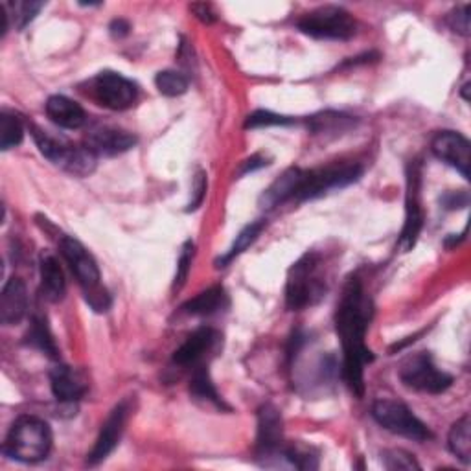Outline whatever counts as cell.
Returning <instances> with one entry per match:
<instances>
[{"mask_svg":"<svg viewBox=\"0 0 471 471\" xmlns=\"http://www.w3.org/2000/svg\"><path fill=\"white\" fill-rule=\"evenodd\" d=\"M374 315L372 301L363 282L353 276L346 282L335 312V330L342 344V380L358 398L365 394V367L374 361V353L365 344V335Z\"/></svg>","mask_w":471,"mask_h":471,"instance_id":"6da1fadb","label":"cell"},{"mask_svg":"<svg viewBox=\"0 0 471 471\" xmlns=\"http://www.w3.org/2000/svg\"><path fill=\"white\" fill-rule=\"evenodd\" d=\"M59 253H62L78 284L82 285L89 306L98 313L107 312L111 306V297L107 289L101 287L100 267L92 255L83 247L82 242L71 238V236H63V238L59 240Z\"/></svg>","mask_w":471,"mask_h":471,"instance_id":"7a4b0ae2","label":"cell"},{"mask_svg":"<svg viewBox=\"0 0 471 471\" xmlns=\"http://www.w3.org/2000/svg\"><path fill=\"white\" fill-rule=\"evenodd\" d=\"M326 282L321 274V258L315 253L304 255L289 269L285 282V306L291 312H301L322 301Z\"/></svg>","mask_w":471,"mask_h":471,"instance_id":"3957f363","label":"cell"},{"mask_svg":"<svg viewBox=\"0 0 471 471\" xmlns=\"http://www.w3.org/2000/svg\"><path fill=\"white\" fill-rule=\"evenodd\" d=\"M52 444L50 426L37 417L26 415L14 422L5 442V455L24 464H35L50 455Z\"/></svg>","mask_w":471,"mask_h":471,"instance_id":"277c9868","label":"cell"},{"mask_svg":"<svg viewBox=\"0 0 471 471\" xmlns=\"http://www.w3.org/2000/svg\"><path fill=\"white\" fill-rule=\"evenodd\" d=\"M297 28L304 35L324 41H350L358 34V23L341 6L312 10L297 21Z\"/></svg>","mask_w":471,"mask_h":471,"instance_id":"5b68a950","label":"cell"},{"mask_svg":"<svg viewBox=\"0 0 471 471\" xmlns=\"http://www.w3.org/2000/svg\"><path fill=\"white\" fill-rule=\"evenodd\" d=\"M422 208V168L418 160H410L407 166V194H405V223L399 234L398 247L401 253H409L417 245L424 228Z\"/></svg>","mask_w":471,"mask_h":471,"instance_id":"8992f818","label":"cell"},{"mask_svg":"<svg viewBox=\"0 0 471 471\" xmlns=\"http://www.w3.org/2000/svg\"><path fill=\"white\" fill-rule=\"evenodd\" d=\"M363 175V168L353 162H342V164H330L326 168L319 169H306L304 171V181L297 196V203L315 199L330 190L335 188H346L351 183L360 181Z\"/></svg>","mask_w":471,"mask_h":471,"instance_id":"52a82bcc","label":"cell"},{"mask_svg":"<svg viewBox=\"0 0 471 471\" xmlns=\"http://www.w3.org/2000/svg\"><path fill=\"white\" fill-rule=\"evenodd\" d=\"M372 417L383 429L410 440L426 442L433 437L429 428L412 415V410L405 403L396 399H378L372 405Z\"/></svg>","mask_w":471,"mask_h":471,"instance_id":"ba28073f","label":"cell"},{"mask_svg":"<svg viewBox=\"0 0 471 471\" xmlns=\"http://www.w3.org/2000/svg\"><path fill=\"white\" fill-rule=\"evenodd\" d=\"M399 380L407 389L428 394L446 392L453 385V378L440 370L426 351L417 353L401 365Z\"/></svg>","mask_w":471,"mask_h":471,"instance_id":"9c48e42d","label":"cell"},{"mask_svg":"<svg viewBox=\"0 0 471 471\" xmlns=\"http://www.w3.org/2000/svg\"><path fill=\"white\" fill-rule=\"evenodd\" d=\"M284 420L280 410L265 403L258 409V433H256V458L264 466H273L284 453Z\"/></svg>","mask_w":471,"mask_h":471,"instance_id":"30bf717a","label":"cell"},{"mask_svg":"<svg viewBox=\"0 0 471 471\" xmlns=\"http://www.w3.org/2000/svg\"><path fill=\"white\" fill-rule=\"evenodd\" d=\"M92 94L100 105L111 111H126L137 101L139 89L126 76L107 71L92 80Z\"/></svg>","mask_w":471,"mask_h":471,"instance_id":"8fae6325","label":"cell"},{"mask_svg":"<svg viewBox=\"0 0 471 471\" xmlns=\"http://www.w3.org/2000/svg\"><path fill=\"white\" fill-rule=\"evenodd\" d=\"M130 410H131V405L128 399H124L109 412L107 420L101 424L94 447L87 455L89 466H98L100 462H103L116 449V446L120 444V438L124 435V429H126V424L130 418Z\"/></svg>","mask_w":471,"mask_h":471,"instance_id":"7c38bea8","label":"cell"},{"mask_svg":"<svg viewBox=\"0 0 471 471\" xmlns=\"http://www.w3.org/2000/svg\"><path fill=\"white\" fill-rule=\"evenodd\" d=\"M433 155L469 179V142L457 131H440L431 140Z\"/></svg>","mask_w":471,"mask_h":471,"instance_id":"4fadbf2b","label":"cell"},{"mask_svg":"<svg viewBox=\"0 0 471 471\" xmlns=\"http://www.w3.org/2000/svg\"><path fill=\"white\" fill-rule=\"evenodd\" d=\"M85 146L96 157L122 155L137 146V137L118 128H96L87 135Z\"/></svg>","mask_w":471,"mask_h":471,"instance_id":"5bb4252c","label":"cell"},{"mask_svg":"<svg viewBox=\"0 0 471 471\" xmlns=\"http://www.w3.org/2000/svg\"><path fill=\"white\" fill-rule=\"evenodd\" d=\"M50 387L57 401L72 405L82 399L89 389L85 376L72 367L57 365L50 370Z\"/></svg>","mask_w":471,"mask_h":471,"instance_id":"9a60e30c","label":"cell"},{"mask_svg":"<svg viewBox=\"0 0 471 471\" xmlns=\"http://www.w3.org/2000/svg\"><path fill=\"white\" fill-rule=\"evenodd\" d=\"M28 312V291L26 284L14 276L10 278L3 293H0V322L5 326H14L19 324Z\"/></svg>","mask_w":471,"mask_h":471,"instance_id":"2e32d148","label":"cell"},{"mask_svg":"<svg viewBox=\"0 0 471 471\" xmlns=\"http://www.w3.org/2000/svg\"><path fill=\"white\" fill-rule=\"evenodd\" d=\"M304 171L301 168L285 169L278 179L262 194L260 207L265 210H273L287 201H294L299 196V190L304 181Z\"/></svg>","mask_w":471,"mask_h":471,"instance_id":"e0dca14e","label":"cell"},{"mask_svg":"<svg viewBox=\"0 0 471 471\" xmlns=\"http://www.w3.org/2000/svg\"><path fill=\"white\" fill-rule=\"evenodd\" d=\"M217 341V332L203 326L197 328L183 344L179 350L173 353V363L179 367H197L201 365L205 353H208Z\"/></svg>","mask_w":471,"mask_h":471,"instance_id":"ac0fdd59","label":"cell"},{"mask_svg":"<svg viewBox=\"0 0 471 471\" xmlns=\"http://www.w3.org/2000/svg\"><path fill=\"white\" fill-rule=\"evenodd\" d=\"M44 109L50 120L63 130H80L87 122V114L83 107L78 101L62 94L50 96L46 100Z\"/></svg>","mask_w":471,"mask_h":471,"instance_id":"d6986e66","label":"cell"},{"mask_svg":"<svg viewBox=\"0 0 471 471\" xmlns=\"http://www.w3.org/2000/svg\"><path fill=\"white\" fill-rule=\"evenodd\" d=\"M41 293L48 303H62L67 293V282L62 265L50 253H43L39 260Z\"/></svg>","mask_w":471,"mask_h":471,"instance_id":"ffe728a7","label":"cell"},{"mask_svg":"<svg viewBox=\"0 0 471 471\" xmlns=\"http://www.w3.org/2000/svg\"><path fill=\"white\" fill-rule=\"evenodd\" d=\"M356 124H358L356 116H350L337 111H324L308 118V131L313 137L337 139L342 133L350 131L351 128H356Z\"/></svg>","mask_w":471,"mask_h":471,"instance_id":"44dd1931","label":"cell"},{"mask_svg":"<svg viewBox=\"0 0 471 471\" xmlns=\"http://www.w3.org/2000/svg\"><path fill=\"white\" fill-rule=\"evenodd\" d=\"M30 131H32L35 146L39 148V151L44 159H48L50 162L62 166V168L67 166V162H69L76 146H72L69 140H65L62 137H59V139L53 137L52 133H48V131H44L37 126H32Z\"/></svg>","mask_w":471,"mask_h":471,"instance_id":"7402d4cb","label":"cell"},{"mask_svg":"<svg viewBox=\"0 0 471 471\" xmlns=\"http://www.w3.org/2000/svg\"><path fill=\"white\" fill-rule=\"evenodd\" d=\"M226 308H228V294H226L225 287L214 285V287H208L207 291H201L197 297L190 299L183 306V312L188 315H196V317H210Z\"/></svg>","mask_w":471,"mask_h":471,"instance_id":"603a6c76","label":"cell"},{"mask_svg":"<svg viewBox=\"0 0 471 471\" xmlns=\"http://www.w3.org/2000/svg\"><path fill=\"white\" fill-rule=\"evenodd\" d=\"M26 344H32L34 348L41 350L50 360H59V348L44 315H34L30 330L26 333Z\"/></svg>","mask_w":471,"mask_h":471,"instance_id":"cb8c5ba5","label":"cell"},{"mask_svg":"<svg viewBox=\"0 0 471 471\" xmlns=\"http://www.w3.org/2000/svg\"><path fill=\"white\" fill-rule=\"evenodd\" d=\"M190 394L196 399L207 401V403H210V405H214L221 410H228V405L223 401V398L216 390L212 378L208 374V369L203 363L194 369V374H192V380H190Z\"/></svg>","mask_w":471,"mask_h":471,"instance_id":"d4e9b609","label":"cell"},{"mask_svg":"<svg viewBox=\"0 0 471 471\" xmlns=\"http://www.w3.org/2000/svg\"><path fill=\"white\" fill-rule=\"evenodd\" d=\"M447 446L460 462L466 466L471 462V420L467 415L453 424L447 435Z\"/></svg>","mask_w":471,"mask_h":471,"instance_id":"484cf974","label":"cell"},{"mask_svg":"<svg viewBox=\"0 0 471 471\" xmlns=\"http://www.w3.org/2000/svg\"><path fill=\"white\" fill-rule=\"evenodd\" d=\"M264 228H265V219H258V221L249 223L238 236H236L232 247L216 262L217 267H226L234 258H238L240 255H244L258 240V236L262 234Z\"/></svg>","mask_w":471,"mask_h":471,"instance_id":"4316f807","label":"cell"},{"mask_svg":"<svg viewBox=\"0 0 471 471\" xmlns=\"http://www.w3.org/2000/svg\"><path fill=\"white\" fill-rule=\"evenodd\" d=\"M24 139V126L21 118L12 111L0 112V149L10 151L21 146Z\"/></svg>","mask_w":471,"mask_h":471,"instance_id":"83f0119b","label":"cell"},{"mask_svg":"<svg viewBox=\"0 0 471 471\" xmlns=\"http://www.w3.org/2000/svg\"><path fill=\"white\" fill-rule=\"evenodd\" d=\"M282 458L297 469H317L319 467V453L303 442L284 446Z\"/></svg>","mask_w":471,"mask_h":471,"instance_id":"f1b7e54d","label":"cell"},{"mask_svg":"<svg viewBox=\"0 0 471 471\" xmlns=\"http://www.w3.org/2000/svg\"><path fill=\"white\" fill-rule=\"evenodd\" d=\"M5 6L8 10L10 23L17 30H24L46 5L44 3H35V0H21V3H12V5L5 3Z\"/></svg>","mask_w":471,"mask_h":471,"instance_id":"f546056e","label":"cell"},{"mask_svg":"<svg viewBox=\"0 0 471 471\" xmlns=\"http://www.w3.org/2000/svg\"><path fill=\"white\" fill-rule=\"evenodd\" d=\"M155 85L160 94L168 98H177L183 96L188 91V80L185 74L177 71H162L155 78Z\"/></svg>","mask_w":471,"mask_h":471,"instance_id":"4dcf8cb0","label":"cell"},{"mask_svg":"<svg viewBox=\"0 0 471 471\" xmlns=\"http://www.w3.org/2000/svg\"><path fill=\"white\" fill-rule=\"evenodd\" d=\"M293 124H297V118L260 109L247 116L245 130H258V128H271V126H293Z\"/></svg>","mask_w":471,"mask_h":471,"instance_id":"1f68e13d","label":"cell"},{"mask_svg":"<svg viewBox=\"0 0 471 471\" xmlns=\"http://www.w3.org/2000/svg\"><path fill=\"white\" fill-rule=\"evenodd\" d=\"M194 256H196V244L194 242H187L181 249V255H179V260H177V273H175V280H173V293L181 291L188 280V274H190V269H192V262H194Z\"/></svg>","mask_w":471,"mask_h":471,"instance_id":"d6a6232c","label":"cell"},{"mask_svg":"<svg viewBox=\"0 0 471 471\" xmlns=\"http://www.w3.org/2000/svg\"><path fill=\"white\" fill-rule=\"evenodd\" d=\"M383 458V466L387 469H420V464L417 462V458L412 457L410 453L403 451V449H387L381 453Z\"/></svg>","mask_w":471,"mask_h":471,"instance_id":"836d02e7","label":"cell"},{"mask_svg":"<svg viewBox=\"0 0 471 471\" xmlns=\"http://www.w3.org/2000/svg\"><path fill=\"white\" fill-rule=\"evenodd\" d=\"M447 26L462 35V37H467L469 35V28H471V15H469V5H462V6H457L453 12H449L447 19H446Z\"/></svg>","mask_w":471,"mask_h":471,"instance_id":"e575fe53","label":"cell"},{"mask_svg":"<svg viewBox=\"0 0 471 471\" xmlns=\"http://www.w3.org/2000/svg\"><path fill=\"white\" fill-rule=\"evenodd\" d=\"M207 188H208V181H207V173L205 171H197L196 175H194V185H192V201L188 203V208H187V212H196L201 205H203V201H205V197H207Z\"/></svg>","mask_w":471,"mask_h":471,"instance_id":"d590c367","label":"cell"},{"mask_svg":"<svg viewBox=\"0 0 471 471\" xmlns=\"http://www.w3.org/2000/svg\"><path fill=\"white\" fill-rule=\"evenodd\" d=\"M444 208L447 210H457V208H466L469 203V196L467 192H447L442 199Z\"/></svg>","mask_w":471,"mask_h":471,"instance_id":"8d00e7d4","label":"cell"},{"mask_svg":"<svg viewBox=\"0 0 471 471\" xmlns=\"http://www.w3.org/2000/svg\"><path fill=\"white\" fill-rule=\"evenodd\" d=\"M190 12L203 23V24H214L217 21V14L210 5H192Z\"/></svg>","mask_w":471,"mask_h":471,"instance_id":"74e56055","label":"cell"},{"mask_svg":"<svg viewBox=\"0 0 471 471\" xmlns=\"http://www.w3.org/2000/svg\"><path fill=\"white\" fill-rule=\"evenodd\" d=\"M269 162H267V159L264 157V155H253L251 159H247L245 162H242V168H240V171H238V175L242 177V175H247V173H251V171H256V169H260V168H264V166H267Z\"/></svg>","mask_w":471,"mask_h":471,"instance_id":"f35d334b","label":"cell"},{"mask_svg":"<svg viewBox=\"0 0 471 471\" xmlns=\"http://www.w3.org/2000/svg\"><path fill=\"white\" fill-rule=\"evenodd\" d=\"M109 30H111V35H112V37L122 39V37H126V35L130 34L131 24H130L126 19H114V21L111 23Z\"/></svg>","mask_w":471,"mask_h":471,"instance_id":"ab89813d","label":"cell"}]
</instances>
